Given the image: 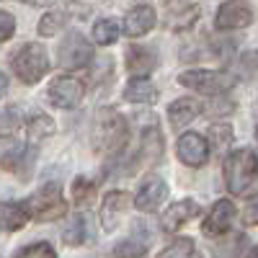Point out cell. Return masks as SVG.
<instances>
[{"instance_id": "1", "label": "cell", "mask_w": 258, "mask_h": 258, "mask_svg": "<svg viewBox=\"0 0 258 258\" xmlns=\"http://www.w3.org/2000/svg\"><path fill=\"white\" fill-rule=\"evenodd\" d=\"M225 186L230 194L240 197L258 183V155L248 147H240L225 158Z\"/></svg>"}, {"instance_id": "2", "label": "cell", "mask_w": 258, "mask_h": 258, "mask_svg": "<svg viewBox=\"0 0 258 258\" xmlns=\"http://www.w3.org/2000/svg\"><path fill=\"white\" fill-rule=\"evenodd\" d=\"M129 124L114 109H101L93 121V145L101 153H119L126 142Z\"/></svg>"}, {"instance_id": "3", "label": "cell", "mask_w": 258, "mask_h": 258, "mask_svg": "<svg viewBox=\"0 0 258 258\" xmlns=\"http://www.w3.org/2000/svg\"><path fill=\"white\" fill-rule=\"evenodd\" d=\"M11 68L13 73L18 75L21 83L26 85H34L39 83L41 78L47 75L49 70V57H47V49L39 44V41H29V44L18 47L11 57Z\"/></svg>"}, {"instance_id": "4", "label": "cell", "mask_w": 258, "mask_h": 258, "mask_svg": "<svg viewBox=\"0 0 258 258\" xmlns=\"http://www.w3.org/2000/svg\"><path fill=\"white\" fill-rule=\"evenodd\" d=\"M24 204L29 209V217L36 222H52V220H59L68 214V202L62 197V186L54 181L41 186L36 194H31Z\"/></svg>"}, {"instance_id": "5", "label": "cell", "mask_w": 258, "mask_h": 258, "mask_svg": "<svg viewBox=\"0 0 258 258\" xmlns=\"http://www.w3.org/2000/svg\"><path fill=\"white\" fill-rule=\"evenodd\" d=\"M178 83L204 96H225L235 85V78L222 70H186L178 75Z\"/></svg>"}, {"instance_id": "6", "label": "cell", "mask_w": 258, "mask_h": 258, "mask_svg": "<svg viewBox=\"0 0 258 258\" xmlns=\"http://www.w3.org/2000/svg\"><path fill=\"white\" fill-rule=\"evenodd\" d=\"M57 62L62 70H80L93 62V47L80 31H70L57 47Z\"/></svg>"}, {"instance_id": "7", "label": "cell", "mask_w": 258, "mask_h": 258, "mask_svg": "<svg viewBox=\"0 0 258 258\" xmlns=\"http://www.w3.org/2000/svg\"><path fill=\"white\" fill-rule=\"evenodd\" d=\"M83 93H85V85L83 80L73 78V75H59L49 83L47 88V98L52 106H57V109H75V106L83 101Z\"/></svg>"}, {"instance_id": "8", "label": "cell", "mask_w": 258, "mask_h": 258, "mask_svg": "<svg viewBox=\"0 0 258 258\" xmlns=\"http://www.w3.org/2000/svg\"><path fill=\"white\" fill-rule=\"evenodd\" d=\"M253 24V8L243 0H225L214 16V26L220 31H235Z\"/></svg>"}, {"instance_id": "9", "label": "cell", "mask_w": 258, "mask_h": 258, "mask_svg": "<svg viewBox=\"0 0 258 258\" xmlns=\"http://www.w3.org/2000/svg\"><path fill=\"white\" fill-rule=\"evenodd\" d=\"M0 165H3V170H8V173L18 176L21 181H29L31 173H34V165H36V147L34 145H18L3 155Z\"/></svg>"}, {"instance_id": "10", "label": "cell", "mask_w": 258, "mask_h": 258, "mask_svg": "<svg viewBox=\"0 0 258 258\" xmlns=\"http://www.w3.org/2000/svg\"><path fill=\"white\" fill-rule=\"evenodd\" d=\"M176 153H178L181 163H186L191 168H202L209 160V142L197 132H186V135H181V140L176 145Z\"/></svg>"}, {"instance_id": "11", "label": "cell", "mask_w": 258, "mask_h": 258, "mask_svg": "<svg viewBox=\"0 0 258 258\" xmlns=\"http://www.w3.org/2000/svg\"><path fill=\"white\" fill-rule=\"evenodd\" d=\"M165 197H168L165 181L153 173V176H147L145 183L140 186L137 197H135V207H137L140 212H155V209H160V204L165 202Z\"/></svg>"}, {"instance_id": "12", "label": "cell", "mask_w": 258, "mask_h": 258, "mask_svg": "<svg viewBox=\"0 0 258 258\" xmlns=\"http://www.w3.org/2000/svg\"><path fill=\"white\" fill-rule=\"evenodd\" d=\"M232 220H235V204L230 199H220L209 209L202 230H204V235H209V238H217V235H225L232 227Z\"/></svg>"}, {"instance_id": "13", "label": "cell", "mask_w": 258, "mask_h": 258, "mask_svg": "<svg viewBox=\"0 0 258 258\" xmlns=\"http://www.w3.org/2000/svg\"><path fill=\"white\" fill-rule=\"evenodd\" d=\"M199 212H202V209H199V204L194 202V199H181V202L170 204V207L163 212L160 227H163L165 232H176L178 227H183L186 222H191Z\"/></svg>"}, {"instance_id": "14", "label": "cell", "mask_w": 258, "mask_h": 258, "mask_svg": "<svg viewBox=\"0 0 258 258\" xmlns=\"http://www.w3.org/2000/svg\"><path fill=\"white\" fill-rule=\"evenodd\" d=\"M129 209V194L124 191H109L103 199V207H101V225L103 230H116L119 220L124 217V212Z\"/></svg>"}, {"instance_id": "15", "label": "cell", "mask_w": 258, "mask_h": 258, "mask_svg": "<svg viewBox=\"0 0 258 258\" xmlns=\"http://www.w3.org/2000/svg\"><path fill=\"white\" fill-rule=\"evenodd\" d=\"M158 24V18H155V11L150 8V6H137L126 13L124 18V31L126 36H142L147 34L150 29H153Z\"/></svg>"}, {"instance_id": "16", "label": "cell", "mask_w": 258, "mask_h": 258, "mask_svg": "<svg viewBox=\"0 0 258 258\" xmlns=\"http://www.w3.org/2000/svg\"><path fill=\"white\" fill-rule=\"evenodd\" d=\"M199 114H204V106L197 98H178V101L170 103V109H168L170 124H173L176 129H183L186 124H191Z\"/></svg>"}, {"instance_id": "17", "label": "cell", "mask_w": 258, "mask_h": 258, "mask_svg": "<svg viewBox=\"0 0 258 258\" xmlns=\"http://www.w3.org/2000/svg\"><path fill=\"white\" fill-rule=\"evenodd\" d=\"M29 209L24 202H3L0 204V230L3 232H16L29 222Z\"/></svg>"}, {"instance_id": "18", "label": "cell", "mask_w": 258, "mask_h": 258, "mask_svg": "<svg viewBox=\"0 0 258 258\" xmlns=\"http://www.w3.org/2000/svg\"><path fill=\"white\" fill-rule=\"evenodd\" d=\"M155 64H158V59L150 49H145V47H129L126 49V70H129L132 78L150 75L155 70Z\"/></svg>"}, {"instance_id": "19", "label": "cell", "mask_w": 258, "mask_h": 258, "mask_svg": "<svg viewBox=\"0 0 258 258\" xmlns=\"http://www.w3.org/2000/svg\"><path fill=\"white\" fill-rule=\"evenodd\" d=\"M124 98L132 101V103H155L158 88L145 78H135V80H129V85L124 88Z\"/></svg>"}, {"instance_id": "20", "label": "cell", "mask_w": 258, "mask_h": 258, "mask_svg": "<svg viewBox=\"0 0 258 258\" xmlns=\"http://www.w3.org/2000/svg\"><path fill=\"white\" fill-rule=\"evenodd\" d=\"M142 155L150 163H158L160 155H163V135H160L155 121L142 129Z\"/></svg>"}, {"instance_id": "21", "label": "cell", "mask_w": 258, "mask_h": 258, "mask_svg": "<svg viewBox=\"0 0 258 258\" xmlns=\"http://www.w3.org/2000/svg\"><path fill=\"white\" fill-rule=\"evenodd\" d=\"M85 238H88V222H85L83 214H73L62 230V240L68 245H83Z\"/></svg>"}, {"instance_id": "22", "label": "cell", "mask_w": 258, "mask_h": 258, "mask_svg": "<svg viewBox=\"0 0 258 258\" xmlns=\"http://www.w3.org/2000/svg\"><path fill=\"white\" fill-rule=\"evenodd\" d=\"M158 258H202V253H199L197 243H194L191 238H178L168 248H163L158 253Z\"/></svg>"}, {"instance_id": "23", "label": "cell", "mask_w": 258, "mask_h": 258, "mask_svg": "<svg viewBox=\"0 0 258 258\" xmlns=\"http://www.w3.org/2000/svg\"><path fill=\"white\" fill-rule=\"evenodd\" d=\"M26 135H29L31 142L47 140L49 135H54V121H52V116H47V114H34V116L26 121Z\"/></svg>"}, {"instance_id": "24", "label": "cell", "mask_w": 258, "mask_h": 258, "mask_svg": "<svg viewBox=\"0 0 258 258\" xmlns=\"http://www.w3.org/2000/svg\"><path fill=\"white\" fill-rule=\"evenodd\" d=\"M119 39V24L114 18H101L93 24V41L101 47H109Z\"/></svg>"}, {"instance_id": "25", "label": "cell", "mask_w": 258, "mask_h": 258, "mask_svg": "<svg viewBox=\"0 0 258 258\" xmlns=\"http://www.w3.org/2000/svg\"><path fill=\"white\" fill-rule=\"evenodd\" d=\"M21 124H24V116H21L18 106H6L0 109V137H13Z\"/></svg>"}, {"instance_id": "26", "label": "cell", "mask_w": 258, "mask_h": 258, "mask_svg": "<svg viewBox=\"0 0 258 258\" xmlns=\"http://www.w3.org/2000/svg\"><path fill=\"white\" fill-rule=\"evenodd\" d=\"M64 24H68V13L52 11V13H47V16H41V21H39V34H41V36H54L57 31H62Z\"/></svg>"}, {"instance_id": "27", "label": "cell", "mask_w": 258, "mask_h": 258, "mask_svg": "<svg viewBox=\"0 0 258 258\" xmlns=\"http://www.w3.org/2000/svg\"><path fill=\"white\" fill-rule=\"evenodd\" d=\"M93 197H96V183L88 181V178H83V176H78L73 181V199H75V204L85 207V204L93 202Z\"/></svg>"}, {"instance_id": "28", "label": "cell", "mask_w": 258, "mask_h": 258, "mask_svg": "<svg viewBox=\"0 0 258 258\" xmlns=\"http://www.w3.org/2000/svg\"><path fill=\"white\" fill-rule=\"evenodd\" d=\"M197 16H199V6H186V8H181L178 13L173 11V13L168 16V26H170V29H176V31L188 29L194 21H197Z\"/></svg>"}, {"instance_id": "29", "label": "cell", "mask_w": 258, "mask_h": 258, "mask_svg": "<svg viewBox=\"0 0 258 258\" xmlns=\"http://www.w3.org/2000/svg\"><path fill=\"white\" fill-rule=\"evenodd\" d=\"M147 250V245L142 240H135V238H129V240H121L116 248H114V255L116 258H142Z\"/></svg>"}, {"instance_id": "30", "label": "cell", "mask_w": 258, "mask_h": 258, "mask_svg": "<svg viewBox=\"0 0 258 258\" xmlns=\"http://www.w3.org/2000/svg\"><path fill=\"white\" fill-rule=\"evenodd\" d=\"M202 106H204V114H209L214 119H220V116H225V114H230L235 109V103L227 101L225 96H214L209 103H202Z\"/></svg>"}, {"instance_id": "31", "label": "cell", "mask_w": 258, "mask_h": 258, "mask_svg": "<svg viewBox=\"0 0 258 258\" xmlns=\"http://www.w3.org/2000/svg\"><path fill=\"white\" fill-rule=\"evenodd\" d=\"M16 258H57V253L49 243H34V245H26Z\"/></svg>"}, {"instance_id": "32", "label": "cell", "mask_w": 258, "mask_h": 258, "mask_svg": "<svg viewBox=\"0 0 258 258\" xmlns=\"http://www.w3.org/2000/svg\"><path fill=\"white\" fill-rule=\"evenodd\" d=\"M209 140L214 147H225L232 140V126L230 124H212L209 126Z\"/></svg>"}, {"instance_id": "33", "label": "cell", "mask_w": 258, "mask_h": 258, "mask_svg": "<svg viewBox=\"0 0 258 258\" xmlns=\"http://www.w3.org/2000/svg\"><path fill=\"white\" fill-rule=\"evenodd\" d=\"M16 31V18L8 11H0V41H8Z\"/></svg>"}, {"instance_id": "34", "label": "cell", "mask_w": 258, "mask_h": 258, "mask_svg": "<svg viewBox=\"0 0 258 258\" xmlns=\"http://www.w3.org/2000/svg\"><path fill=\"white\" fill-rule=\"evenodd\" d=\"M243 222H245V225H258V194L245 204V209H243Z\"/></svg>"}, {"instance_id": "35", "label": "cell", "mask_w": 258, "mask_h": 258, "mask_svg": "<svg viewBox=\"0 0 258 258\" xmlns=\"http://www.w3.org/2000/svg\"><path fill=\"white\" fill-rule=\"evenodd\" d=\"M18 3H29V6H34V8H49V6L57 3V0H18Z\"/></svg>"}, {"instance_id": "36", "label": "cell", "mask_w": 258, "mask_h": 258, "mask_svg": "<svg viewBox=\"0 0 258 258\" xmlns=\"http://www.w3.org/2000/svg\"><path fill=\"white\" fill-rule=\"evenodd\" d=\"M6 91H8V78H6V73H0V98L6 96Z\"/></svg>"}, {"instance_id": "37", "label": "cell", "mask_w": 258, "mask_h": 258, "mask_svg": "<svg viewBox=\"0 0 258 258\" xmlns=\"http://www.w3.org/2000/svg\"><path fill=\"white\" fill-rule=\"evenodd\" d=\"M248 258H258V245H255V248H253V250L248 253Z\"/></svg>"}]
</instances>
